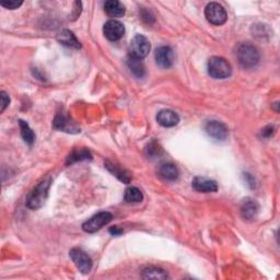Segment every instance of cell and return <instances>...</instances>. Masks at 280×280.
I'll return each instance as SVG.
<instances>
[{
	"label": "cell",
	"mask_w": 280,
	"mask_h": 280,
	"mask_svg": "<svg viewBox=\"0 0 280 280\" xmlns=\"http://www.w3.org/2000/svg\"><path fill=\"white\" fill-rule=\"evenodd\" d=\"M51 184L50 176H46L41 182L36 184V186L30 191V194L26 197V206L27 208L32 210H38L45 204L48 197V190Z\"/></svg>",
	"instance_id": "cell-1"
},
{
	"label": "cell",
	"mask_w": 280,
	"mask_h": 280,
	"mask_svg": "<svg viewBox=\"0 0 280 280\" xmlns=\"http://www.w3.org/2000/svg\"><path fill=\"white\" fill-rule=\"evenodd\" d=\"M237 58L239 61V64L243 68L249 69L253 68L259 64L261 60L260 51L254 45L249 43L240 44L239 47L237 48Z\"/></svg>",
	"instance_id": "cell-2"
},
{
	"label": "cell",
	"mask_w": 280,
	"mask_h": 280,
	"mask_svg": "<svg viewBox=\"0 0 280 280\" xmlns=\"http://www.w3.org/2000/svg\"><path fill=\"white\" fill-rule=\"evenodd\" d=\"M208 73L215 79H226L231 76L232 67L223 57L213 56L208 61Z\"/></svg>",
	"instance_id": "cell-3"
},
{
	"label": "cell",
	"mask_w": 280,
	"mask_h": 280,
	"mask_svg": "<svg viewBox=\"0 0 280 280\" xmlns=\"http://www.w3.org/2000/svg\"><path fill=\"white\" fill-rule=\"evenodd\" d=\"M150 48L151 46H150L149 40L142 34L135 35L130 41V45H129L130 56L138 58V60L143 61L144 58L148 56Z\"/></svg>",
	"instance_id": "cell-4"
},
{
	"label": "cell",
	"mask_w": 280,
	"mask_h": 280,
	"mask_svg": "<svg viewBox=\"0 0 280 280\" xmlns=\"http://www.w3.org/2000/svg\"><path fill=\"white\" fill-rule=\"evenodd\" d=\"M205 17L213 25H222L228 20L226 9L218 3H210L206 6Z\"/></svg>",
	"instance_id": "cell-5"
},
{
	"label": "cell",
	"mask_w": 280,
	"mask_h": 280,
	"mask_svg": "<svg viewBox=\"0 0 280 280\" xmlns=\"http://www.w3.org/2000/svg\"><path fill=\"white\" fill-rule=\"evenodd\" d=\"M113 219V215L108 211H101L88 219L82 225V230L87 233H94L99 231L101 228L109 223Z\"/></svg>",
	"instance_id": "cell-6"
},
{
	"label": "cell",
	"mask_w": 280,
	"mask_h": 280,
	"mask_svg": "<svg viewBox=\"0 0 280 280\" xmlns=\"http://www.w3.org/2000/svg\"><path fill=\"white\" fill-rule=\"evenodd\" d=\"M70 259L72 262L75 263L76 267L79 269V271L82 272V274L87 275L89 274L92 269V260L91 257L88 255L85 250L81 248H72L70 250Z\"/></svg>",
	"instance_id": "cell-7"
},
{
	"label": "cell",
	"mask_w": 280,
	"mask_h": 280,
	"mask_svg": "<svg viewBox=\"0 0 280 280\" xmlns=\"http://www.w3.org/2000/svg\"><path fill=\"white\" fill-rule=\"evenodd\" d=\"M156 63L161 68L167 69L173 66L175 62V54L170 46H160L154 53Z\"/></svg>",
	"instance_id": "cell-8"
},
{
	"label": "cell",
	"mask_w": 280,
	"mask_h": 280,
	"mask_svg": "<svg viewBox=\"0 0 280 280\" xmlns=\"http://www.w3.org/2000/svg\"><path fill=\"white\" fill-rule=\"evenodd\" d=\"M103 33L108 41L116 42L121 40L125 34V26L122 22L115 19L107 21L103 27Z\"/></svg>",
	"instance_id": "cell-9"
},
{
	"label": "cell",
	"mask_w": 280,
	"mask_h": 280,
	"mask_svg": "<svg viewBox=\"0 0 280 280\" xmlns=\"http://www.w3.org/2000/svg\"><path fill=\"white\" fill-rule=\"evenodd\" d=\"M53 126L55 129L68 132V134H78L80 132V128L77 126L76 123H73L70 117L64 112L57 113L53 122Z\"/></svg>",
	"instance_id": "cell-10"
},
{
	"label": "cell",
	"mask_w": 280,
	"mask_h": 280,
	"mask_svg": "<svg viewBox=\"0 0 280 280\" xmlns=\"http://www.w3.org/2000/svg\"><path fill=\"white\" fill-rule=\"evenodd\" d=\"M207 135L216 140H225L228 137V127L223 123L218 121H210L205 127Z\"/></svg>",
	"instance_id": "cell-11"
},
{
	"label": "cell",
	"mask_w": 280,
	"mask_h": 280,
	"mask_svg": "<svg viewBox=\"0 0 280 280\" xmlns=\"http://www.w3.org/2000/svg\"><path fill=\"white\" fill-rule=\"evenodd\" d=\"M191 186L195 190L200 191V193H215L218 190V184L216 181L203 178V176H197L191 182Z\"/></svg>",
	"instance_id": "cell-12"
},
{
	"label": "cell",
	"mask_w": 280,
	"mask_h": 280,
	"mask_svg": "<svg viewBox=\"0 0 280 280\" xmlns=\"http://www.w3.org/2000/svg\"><path fill=\"white\" fill-rule=\"evenodd\" d=\"M157 122L162 127H174L180 123V116L172 109H162L157 114Z\"/></svg>",
	"instance_id": "cell-13"
},
{
	"label": "cell",
	"mask_w": 280,
	"mask_h": 280,
	"mask_svg": "<svg viewBox=\"0 0 280 280\" xmlns=\"http://www.w3.org/2000/svg\"><path fill=\"white\" fill-rule=\"evenodd\" d=\"M260 206L252 198H245L241 205V216L244 220H254L259 215Z\"/></svg>",
	"instance_id": "cell-14"
},
{
	"label": "cell",
	"mask_w": 280,
	"mask_h": 280,
	"mask_svg": "<svg viewBox=\"0 0 280 280\" xmlns=\"http://www.w3.org/2000/svg\"><path fill=\"white\" fill-rule=\"evenodd\" d=\"M57 41L66 47H70L75 49H79L81 47V44L76 38V35L69 30H63L62 32L58 33Z\"/></svg>",
	"instance_id": "cell-15"
},
{
	"label": "cell",
	"mask_w": 280,
	"mask_h": 280,
	"mask_svg": "<svg viewBox=\"0 0 280 280\" xmlns=\"http://www.w3.org/2000/svg\"><path fill=\"white\" fill-rule=\"evenodd\" d=\"M104 10L110 18H122L126 9L125 6L117 0H108L104 4Z\"/></svg>",
	"instance_id": "cell-16"
},
{
	"label": "cell",
	"mask_w": 280,
	"mask_h": 280,
	"mask_svg": "<svg viewBox=\"0 0 280 280\" xmlns=\"http://www.w3.org/2000/svg\"><path fill=\"white\" fill-rule=\"evenodd\" d=\"M127 66L129 70L132 72V75L136 76L137 78H144L146 75V67L142 60H138V58H135L129 55L127 58Z\"/></svg>",
	"instance_id": "cell-17"
},
{
	"label": "cell",
	"mask_w": 280,
	"mask_h": 280,
	"mask_svg": "<svg viewBox=\"0 0 280 280\" xmlns=\"http://www.w3.org/2000/svg\"><path fill=\"white\" fill-rule=\"evenodd\" d=\"M105 167L113 175H115L116 178L119 179L120 181L126 183V184H128L130 182V175H129V173L126 170H124V169L122 166L117 165V164L113 163V162H110V161H106L105 162Z\"/></svg>",
	"instance_id": "cell-18"
},
{
	"label": "cell",
	"mask_w": 280,
	"mask_h": 280,
	"mask_svg": "<svg viewBox=\"0 0 280 280\" xmlns=\"http://www.w3.org/2000/svg\"><path fill=\"white\" fill-rule=\"evenodd\" d=\"M159 174L161 178H163L166 181H175L179 179V170L174 164L172 163H163L161 164L159 169Z\"/></svg>",
	"instance_id": "cell-19"
},
{
	"label": "cell",
	"mask_w": 280,
	"mask_h": 280,
	"mask_svg": "<svg viewBox=\"0 0 280 280\" xmlns=\"http://www.w3.org/2000/svg\"><path fill=\"white\" fill-rule=\"evenodd\" d=\"M142 277L144 279H166L169 278V275L164 269L156 266H149L143 270Z\"/></svg>",
	"instance_id": "cell-20"
},
{
	"label": "cell",
	"mask_w": 280,
	"mask_h": 280,
	"mask_svg": "<svg viewBox=\"0 0 280 280\" xmlns=\"http://www.w3.org/2000/svg\"><path fill=\"white\" fill-rule=\"evenodd\" d=\"M124 200L128 204H139V203H142L144 200V194L139 188L130 186L126 190H125Z\"/></svg>",
	"instance_id": "cell-21"
},
{
	"label": "cell",
	"mask_w": 280,
	"mask_h": 280,
	"mask_svg": "<svg viewBox=\"0 0 280 280\" xmlns=\"http://www.w3.org/2000/svg\"><path fill=\"white\" fill-rule=\"evenodd\" d=\"M88 159H92V156L89 150L87 149H79V150H73L67 158L66 161V164H72L78 161H83Z\"/></svg>",
	"instance_id": "cell-22"
},
{
	"label": "cell",
	"mask_w": 280,
	"mask_h": 280,
	"mask_svg": "<svg viewBox=\"0 0 280 280\" xmlns=\"http://www.w3.org/2000/svg\"><path fill=\"white\" fill-rule=\"evenodd\" d=\"M19 125H20L22 138H23V140L27 145L32 146L35 142V134L33 132V130L31 129L30 126H29L27 123H25L24 121H22V120L19 121Z\"/></svg>",
	"instance_id": "cell-23"
},
{
	"label": "cell",
	"mask_w": 280,
	"mask_h": 280,
	"mask_svg": "<svg viewBox=\"0 0 280 280\" xmlns=\"http://www.w3.org/2000/svg\"><path fill=\"white\" fill-rule=\"evenodd\" d=\"M23 4V2H17V0H11V2H3L2 4H0V6L4 7V8L6 9H10V10H14V9H18L19 7Z\"/></svg>",
	"instance_id": "cell-24"
},
{
	"label": "cell",
	"mask_w": 280,
	"mask_h": 280,
	"mask_svg": "<svg viewBox=\"0 0 280 280\" xmlns=\"http://www.w3.org/2000/svg\"><path fill=\"white\" fill-rule=\"evenodd\" d=\"M0 101H2V109H0V112L3 113L10 103L9 95L7 94L5 91H2V92H0Z\"/></svg>",
	"instance_id": "cell-25"
},
{
	"label": "cell",
	"mask_w": 280,
	"mask_h": 280,
	"mask_svg": "<svg viewBox=\"0 0 280 280\" xmlns=\"http://www.w3.org/2000/svg\"><path fill=\"white\" fill-rule=\"evenodd\" d=\"M149 152V156H156V154H159V151H160V148H159V145L157 143L152 142L150 145H149V149H147Z\"/></svg>",
	"instance_id": "cell-26"
},
{
	"label": "cell",
	"mask_w": 280,
	"mask_h": 280,
	"mask_svg": "<svg viewBox=\"0 0 280 280\" xmlns=\"http://www.w3.org/2000/svg\"><path fill=\"white\" fill-rule=\"evenodd\" d=\"M109 233L114 235V237H116V235H121L123 233V230L119 227H112L109 228Z\"/></svg>",
	"instance_id": "cell-27"
},
{
	"label": "cell",
	"mask_w": 280,
	"mask_h": 280,
	"mask_svg": "<svg viewBox=\"0 0 280 280\" xmlns=\"http://www.w3.org/2000/svg\"><path fill=\"white\" fill-rule=\"evenodd\" d=\"M272 131H274V127H271V126H268L267 128H265L262 132V135L264 137H270L272 135Z\"/></svg>",
	"instance_id": "cell-28"
}]
</instances>
